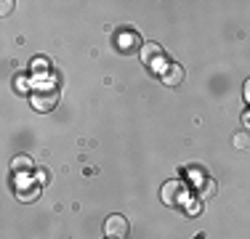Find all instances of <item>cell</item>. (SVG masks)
Masks as SVG:
<instances>
[{
  "mask_svg": "<svg viewBox=\"0 0 250 239\" xmlns=\"http://www.w3.org/2000/svg\"><path fill=\"white\" fill-rule=\"evenodd\" d=\"M117 48H120L123 53L133 51V48H141V38L133 32V29H125V32L117 35Z\"/></svg>",
  "mask_w": 250,
  "mask_h": 239,
  "instance_id": "cell-8",
  "label": "cell"
},
{
  "mask_svg": "<svg viewBox=\"0 0 250 239\" xmlns=\"http://www.w3.org/2000/svg\"><path fill=\"white\" fill-rule=\"evenodd\" d=\"M59 99H62V93L56 91V88H40V91H35L32 96H29V101H32V106L38 112H53L59 104Z\"/></svg>",
  "mask_w": 250,
  "mask_h": 239,
  "instance_id": "cell-3",
  "label": "cell"
},
{
  "mask_svg": "<svg viewBox=\"0 0 250 239\" xmlns=\"http://www.w3.org/2000/svg\"><path fill=\"white\" fill-rule=\"evenodd\" d=\"M29 67H32V72H45V67H48V59H32V64H29Z\"/></svg>",
  "mask_w": 250,
  "mask_h": 239,
  "instance_id": "cell-11",
  "label": "cell"
},
{
  "mask_svg": "<svg viewBox=\"0 0 250 239\" xmlns=\"http://www.w3.org/2000/svg\"><path fill=\"white\" fill-rule=\"evenodd\" d=\"M245 101H248V104H250V77H248V80H245Z\"/></svg>",
  "mask_w": 250,
  "mask_h": 239,
  "instance_id": "cell-15",
  "label": "cell"
},
{
  "mask_svg": "<svg viewBox=\"0 0 250 239\" xmlns=\"http://www.w3.org/2000/svg\"><path fill=\"white\" fill-rule=\"evenodd\" d=\"M160 197H163V202L168 207H181L189 202V189L181 181H168L163 186V191H160Z\"/></svg>",
  "mask_w": 250,
  "mask_h": 239,
  "instance_id": "cell-2",
  "label": "cell"
},
{
  "mask_svg": "<svg viewBox=\"0 0 250 239\" xmlns=\"http://www.w3.org/2000/svg\"><path fill=\"white\" fill-rule=\"evenodd\" d=\"M245 122H248V125H250V115H245Z\"/></svg>",
  "mask_w": 250,
  "mask_h": 239,
  "instance_id": "cell-16",
  "label": "cell"
},
{
  "mask_svg": "<svg viewBox=\"0 0 250 239\" xmlns=\"http://www.w3.org/2000/svg\"><path fill=\"white\" fill-rule=\"evenodd\" d=\"M35 181H38L40 186H45V183H48V170H43V167H38V173H35Z\"/></svg>",
  "mask_w": 250,
  "mask_h": 239,
  "instance_id": "cell-12",
  "label": "cell"
},
{
  "mask_svg": "<svg viewBox=\"0 0 250 239\" xmlns=\"http://www.w3.org/2000/svg\"><path fill=\"white\" fill-rule=\"evenodd\" d=\"M27 176H19L16 178V183H14V191H16V199H21V202H32V199H38V194H40V183L32 178V183H27L24 181Z\"/></svg>",
  "mask_w": 250,
  "mask_h": 239,
  "instance_id": "cell-5",
  "label": "cell"
},
{
  "mask_svg": "<svg viewBox=\"0 0 250 239\" xmlns=\"http://www.w3.org/2000/svg\"><path fill=\"white\" fill-rule=\"evenodd\" d=\"M11 170H14V176H29V173H35L32 157H29V154H16V157L11 159Z\"/></svg>",
  "mask_w": 250,
  "mask_h": 239,
  "instance_id": "cell-7",
  "label": "cell"
},
{
  "mask_svg": "<svg viewBox=\"0 0 250 239\" xmlns=\"http://www.w3.org/2000/svg\"><path fill=\"white\" fill-rule=\"evenodd\" d=\"M160 77H163V82H165L168 88H178V85L184 82V77H187V69H184L181 64L173 61V64H168V69H165Z\"/></svg>",
  "mask_w": 250,
  "mask_h": 239,
  "instance_id": "cell-6",
  "label": "cell"
},
{
  "mask_svg": "<svg viewBox=\"0 0 250 239\" xmlns=\"http://www.w3.org/2000/svg\"><path fill=\"white\" fill-rule=\"evenodd\" d=\"M213 194H216V181L213 178H200V189H197V199H213Z\"/></svg>",
  "mask_w": 250,
  "mask_h": 239,
  "instance_id": "cell-9",
  "label": "cell"
},
{
  "mask_svg": "<svg viewBox=\"0 0 250 239\" xmlns=\"http://www.w3.org/2000/svg\"><path fill=\"white\" fill-rule=\"evenodd\" d=\"M250 146V133L242 130V133H234V149H248Z\"/></svg>",
  "mask_w": 250,
  "mask_h": 239,
  "instance_id": "cell-10",
  "label": "cell"
},
{
  "mask_svg": "<svg viewBox=\"0 0 250 239\" xmlns=\"http://www.w3.org/2000/svg\"><path fill=\"white\" fill-rule=\"evenodd\" d=\"M14 88H19V93H27V80H24V77L14 80Z\"/></svg>",
  "mask_w": 250,
  "mask_h": 239,
  "instance_id": "cell-14",
  "label": "cell"
},
{
  "mask_svg": "<svg viewBox=\"0 0 250 239\" xmlns=\"http://www.w3.org/2000/svg\"><path fill=\"white\" fill-rule=\"evenodd\" d=\"M11 11H14V3H11V0H3V8H0V16H8Z\"/></svg>",
  "mask_w": 250,
  "mask_h": 239,
  "instance_id": "cell-13",
  "label": "cell"
},
{
  "mask_svg": "<svg viewBox=\"0 0 250 239\" xmlns=\"http://www.w3.org/2000/svg\"><path fill=\"white\" fill-rule=\"evenodd\" d=\"M128 234H130V223L125 215L115 213L104 220V237L106 239H128Z\"/></svg>",
  "mask_w": 250,
  "mask_h": 239,
  "instance_id": "cell-4",
  "label": "cell"
},
{
  "mask_svg": "<svg viewBox=\"0 0 250 239\" xmlns=\"http://www.w3.org/2000/svg\"><path fill=\"white\" fill-rule=\"evenodd\" d=\"M141 61L149 67L154 75H163L168 69V59H165V51L157 43H144L141 45Z\"/></svg>",
  "mask_w": 250,
  "mask_h": 239,
  "instance_id": "cell-1",
  "label": "cell"
}]
</instances>
